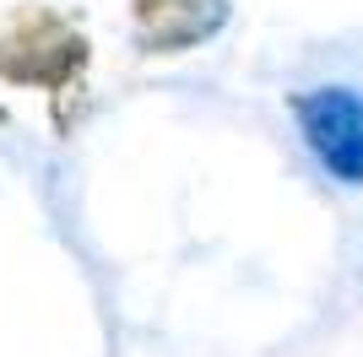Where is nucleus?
Returning <instances> with one entry per match:
<instances>
[{
  "label": "nucleus",
  "instance_id": "obj_2",
  "mask_svg": "<svg viewBox=\"0 0 363 357\" xmlns=\"http://www.w3.org/2000/svg\"><path fill=\"white\" fill-rule=\"evenodd\" d=\"M303 141L315 152L325 174L342 184H363V98L352 87H315L293 98Z\"/></svg>",
  "mask_w": 363,
  "mask_h": 357
},
{
  "label": "nucleus",
  "instance_id": "obj_3",
  "mask_svg": "<svg viewBox=\"0 0 363 357\" xmlns=\"http://www.w3.org/2000/svg\"><path fill=\"white\" fill-rule=\"evenodd\" d=\"M130 28L136 49L179 55L228 28V0H130Z\"/></svg>",
  "mask_w": 363,
  "mask_h": 357
},
{
  "label": "nucleus",
  "instance_id": "obj_1",
  "mask_svg": "<svg viewBox=\"0 0 363 357\" xmlns=\"http://www.w3.org/2000/svg\"><path fill=\"white\" fill-rule=\"evenodd\" d=\"M87 71V33L55 6H11L0 11V81L11 87L65 92Z\"/></svg>",
  "mask_w": 363,
  "mask_h": 357
}]
</instances>
